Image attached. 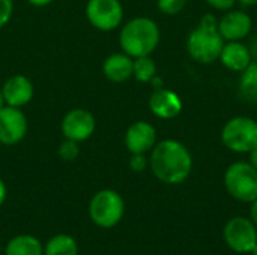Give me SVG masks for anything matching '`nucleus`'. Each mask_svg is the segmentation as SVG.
I'll use <instances>...</instances> for the list:
<instances>
[{
  "label": "nucleus",
  "mask_w": 257,
  "mask_h": 255,
  "mask_svg": "<svg viewBox=\"0 0 257 255\" xmlns=\"http://www.w3.org/2000/svg\"><path fill=\"white\" fill-rule=\"evenodd\" d=\"M149 167L160 182L179 185L184 183L193 171V156L184 143L167 138L158 141L151 150Z\"/></svg>",
  "instance_id": "obj_1"
},
{
  "label": "nucleus",
  "mask_w": 257,
  "mask_h": 255,
  "mask_svg": "<svg viewBox=\"0 0 257 255\" xmlns=\"http://www.w3.org/2000/svg\"><path fill=\"white\" fill-rule=\"evenodd\" d=\"M161 39L158 24L148 17H137L130 20L120 30L119 45L122 51L133 59L151 56Z\"/></svg>",
  "instance_id": "obj_2"
},
{
  "label": "nucleus",
  "mask_w": 257,
  "mask_h": 255,
  "mask_svg": "<svg viewBox=\"0 0 257 255\" xmlns=\"http://www.w3.org/2000/svg\"><path fill=\"white\" fill-rule=\"evenodd\" d=\"M229 195L241 203H251L257 198V170L247 161L232 162L223 176Z\"/></svg>",
  "instance_id": "obj_3"
},
{
  "label": "nucleus",
  "mask_w": 257,
  "mask_h": 255,
  "mask_svg": "<svg viewBox=\"0 0 257 255\" xmlns=\"http://www.w3.org/2000/svg\"><path fill=\"white\" fill-rule=\"evenodd\" d=\"M221 143L233 153H250L257 147V122L248 116L229 119L221 129Z\"/></svg>",
  "instance_id": "obj_4"
},
{
  "label": "nucleus",
  "mask_w": 257,
  "mask_h": 255,
  "mask_svg": "<svg viewBox=\"0 0 257 255\" xmlns=\"http://www.w3.org/2000/svg\"><path fill=\"white\" fill-rule=\"evenodd\" d=\"M125 213V201L122 195L113 189L98 191L89 203V216L99 228L116 227Z\"/></svg>",
  "instance_id": "obj_5"
},
{
  "label": "nucleus",
  "mask_w": 257,
  "mask_h": 255,
  "mask_svg": "<svg viewBox=\"0 0 257 255\" xmlns=\"http://www.w3.org/2000/svg\"><path fill=\"white\" fill-rule=\"evenodd\" d=\"M224 42L217 29L197 26L187 38V51L194 62L211 65L218 60Z\"/></svg>",
  "instance_id": "obj_6"
},
{
  "label": "nucleus",
  "mask_w": 257,
  "mask_h": 255,
  "mask_svg": "<svg viewBox=\"0 0 257 255\" xmlns=\"http://www.w3.org/2000/svg\"><path fill=\"white\" fill-rule=\"evenodd\" d=\"M226 245L238 254H250L257 245V227L250 218L235 216L223 228Z\"/></svg>",
  "instance_id": "obj_7"
},
{
  "label": "nucleus",
  "mask_w": 257,
  "mask_h": 255,
  "mask_svg": "<svg viewBox=\"0 0 257 255\" xmlns=\"http://www.w3.org/2000/svg\"><path fill=\"white\" fill-rule=\"evenodd\" d=\"M86 17L95 29L111 32L120 26L123 8L119 0H89L86 5Z\"/></svg>",
  "instance_id": "obj_8"
},
{
  "label": "nucleus",
  "mask_w": 257,
  "mask_h": 255,
  "mask_svg": "<svg viewBox=\"0 0 257 255\" xmlns=\"http://www.w3.org/2000/svg\"><path fill=\"white\" fill-rule=\"evenodd\" d=\"M96 128L95 116L84 108H74L68 111L62 120L60 129L65 138L81 143L92 137Z\"/></svg>",
  "instance_id": "obj_9"
},
{
  "label": "nucleus",
  "mask_w": 257,
  "mask_h": 255,
  "mask_svg": "<svg viewBox=\"0 0 257 255\" xmlns=\"http://www.w3.org/2000/svg\"><path fill=\"white\" fill-rule=\"evenodd\" d=\"M27 134V117L21 108L5 105L0 110V143L5 146L18 144Z\"/></svg>",
  "instance_id": "obj_10"
},
{
  "label": "nucleus",
  "mask_w": 257,
  "mask_h": 255,
  "mask_svg": "<svg viewBox=\"0 0 257 255\" xmlns=\"http://www.w3.org/2000/svg\"><path fill=\"white\" fill-rule=\"evenodd\" d=\"M253 29L251 17L239 9H230L218 20L217 30L221 38L227 41H244Z\"/></svg>",
  "instance_id": "obj_11"
},
{
  "label": "nucleus",
  "mask_w": 257,
  "mask_h": 255,
  "mask_svg": "<svg viewBox=\"0 0 257 255\" xmlns=\"http://www.w3.org/2000/svg\"><path fill=\"white\" fill-rule=\"evenodd\" d=\"M157 144V129L152 123L137 120L125 132V146L131 155H146Z\"/></svg>",
  "instance_id": "obj_12"
},
{
  "label": "nucleus",
  "mask_w": 257,
  "mask_h": 255,
  "mask_svg": "<svg viewBox=\"0 0 257 255\" xmlns=\"http://www.w3.org/2000/svg\"><path fill=\"white\" fill-rule=\"evenodd\" d=\"M149 108L155 117L163 120H172L182 113L184 102L176 92L161 87L151 95Z\"/></svg>",
  "instance_id": "obj_13"
},
{
  "label": "nucleus",
  "mask_w": 257,
  "mask_h": 255,
  "mask_svg": "<svg viewBox=\"0 0 257 255\" xmlns=\"http://www.w3.org/2000/svg\"><path fill=\"white\" fill-rule=\"evenodd\" d=\"M218 60L226 69L241 74L251 65L253 53L242 41H227L223 45Z\"/></svg>",
  "instance_id": "obj_14"
},
{
  "label": "nucleus",
  "mask_w": 257,
  "mask_h": 255,
  "mask_svg": "<svg viewBox=\"0 0 257 255\" xmlns=\"http://www.w3.org/2000/svg\"><path fill=\"white\" fill-rule=\"evenodd\" d=\"M2 93L6 105L21 108L32 101L35 95V89L27 77L18 74V75H12L5 81V84L2 86Z\"/></svg>",
  "instance_id": "obj_15"
},
{
  "label": "nucleus",
  "mask_w": 257,
  "mask_h": 255,
  "mask_svg": "<svg viewBox=\"0 0 257 255\" xmlns=\"http://www.w3.org/2000/svg\"><path fill=\"white\" fill-rule=\"evenodd\" d=\"M133 63L134 59L128 54L114 53L108 56L102 63V72L107 80L113 83H123L133 77Z\"/></svg>",
  "instance_id": "obj_16"
},
{
  "label": "nucleus",
  "mask_w": 257,
  "mask_h": 255,
  "mask_svg": "<svg viewBox=\"0 0 257 255\" xmlns=\"http://www.w3.org/2000/svg\"><path fill=\"white\" fill-rule=\"evenodd\" d=\"M5 255H44V246L32 234H18L8 242Z\"/></svg>",
  "instance_id": "obj_17"
},
{
  "label": "nucleus",
  "mask_w": 257,
  "mask_h": 255,
  "mask_svg": "<svg viewBox=\"0 0 257 255\" xmlns=\"http://www.w3.org/2000/svg\"><path fill=\"white\" fill-rule=\"evenodd\" d=\"M44 255H78V245L69 234H56L45 243Z\"/></svg>",
  "instance_id": "obj_18"
},
{
  "label": "nucleus",
  "mask_w": 257,
  "mask_h": 255,
  "mask_svg": "<svg viewBox=\"0 0 257 255\" xmlns=\"http://www.w3.org/2000/svg\"><path fill=\"white\" fill-rule=\"evenodd\" d=\"M239 93L247 102L257 104V62H251V65L241 72Z\"/></svg>",
  "instance_id": "obj_19"
},
{
  "label": "nucleus",
  "mask_w": 257,
  "mask_h": 255,
  "mask_svg": "<svg viewBox=\"0 0 257 255\" xmlns=\"http://www.w3.org/2000/svg\"><path fill=\"white\" fill-rule=\"evenodd\" d=\"M157 65L151 56H143L134 59L133 63V77L139 83H151L157 77Z\"/></svg>",
  "instance_id": "obj_20"
},
{
  "label": "nucleus",
  "mask_w": 257,
  "mask_h": 255,
  "mask_svg": "<svg viewBox=\"0 0 257 255\" xmlns=\"http://www.w3.org/2000/svg\"><path fill=\"white\" fill-rule=\"evenodd\" d=\"M187 2L188 0H157V6H158L160 12L172 17V15L181 14L185 9Z\"/></svg>",
  "instance_id": "obj_21"
},
{
  "label": "nucleus",
  "mask_w": 257,
  "mask_h": 255,
  "mask_svg": "<svg viewBox=\"0 0 257 255\" xmlns=\"http://www.w3.org/2000/svg\"><path fill=\"white\" fill-rule=\"evenodd\" d=\"M78 153H80V149H78L77 141L65 138V141L60 143V146H59V156L63 161H74V159H77Z\"/></svg>",
  "instance_id": "obj_22"
},
{
  "label": "nucleus",
  "mask_w": 257,
  "mask_h": 255,
  "mask_svg": "<svg viewBox=\"0 0 257 255\" xmlns=\"http://www.w3.org/2000/svg\"><path fill=\"white\" fill-rule=\"evenodd\" d=\"M14 14V0H0V29L5 27Z\"/></svg>",
  "instance_id": "obj_23"
},
{
  "label": "nucleus",
  "mask_w": 257,
  "mask_h": 255,
  "mask_svg": "<svg viewBox=\"0 0 257 255\" xmlns=\"http://www.w3.org/2000/svg\"><path fill=\"white\" fill-rule=\"evenodd\" d=\"M149 165V159L146 158V155H131V159H130V168L136 173H142L146 170V167Z\"/></svg>",
  "instance_id": "obj_24"
},
{
  "label": "nucleus",
  "mask_w": 257,
  "mask_h": 255,
  "mask_svg": "<svg viewBox=\"0 0 257 255\" xmlns=\"http://www.w3.org/2000/svg\"><path fill=\"white\" fill-rule=\"evenodd\" d=\"M238 0H206V3L215 9V11H221V12H226V11H230L235 8V3Z\"/></svg>",
  "instance_id": "obj_25"
},
{
  "label": "nucleus",
  "mask_w": 257,
  "mask_h": 255,
  "mask_svg": "<svg viewBox=\"0 0 257 255\" xmlns=\"http://www.w3.org/2000/svg\"><path fill=\"white\" fill-rule=\"evenodd\" d=\"M199 26L209 27V29H217V26H218V18H217L214 14H205V15L200 18Z\"/></svg>",
  "instance_id": "obj_26"
},
{
  "label": "nucleus",
  "mask_w": 257,
  "mask_h": 255,
  "mask_svg": "<svg viewBox=\"0 0 257 255\" xmlns=\"http://www.w3.org/2000/svg\"><path fill=\"white\" fill-rule=\"evenodd\" d=\"M250 204H251V207H250V219L257 227V198L254 201H251Z\"/></svg>",
  "instance_id": "obj_27"
},
{
  "label": "nucleus",
  "mask_w": 257,
  "mask_h": 255,
  "mask_svg": "<svg viewBox=\"0 0 257 255\" xmlns=\"http://www.w3.org/2000/svg\"><path fill=\"white\" fill-rule=\"evenodd\" d=\"M248 162L251 164V167L257 170V147H254L250 153H248Z\"/></svg>",
  "instance_id": "obj_28"
},
{
  "label": "nucleus",
  "mask_w": 257,
  "mask_h": 255,
  "mask_svg": "<svg viewBox=\"0 0 257 255\" xmlns=\"http://www.w3.org/2000/svg\"><path fill=\"white\" fill-rule=\"evenodd\" d=\"M6 195H8V191H6V185H5V182L0 179V206L5 203V200H6Z\"/></svg>",
  "instance_id": "obj_29"
},
{
  "label": "nucleus",
  "mask_w": 257,
  "mask_h": 255,
  "mask_svg": "<svg viewBox=\"0 0 257 255\" xmlns=\"http://www.w3.org/2000/svg\"><path fill=\"white\" fill-rule=\"evenodd\" d=\"M32 6H36V8H42V6H47L50 5L53 0H27Z\"/></svg>",
  "instance_id": "obj_30"
},
{
  "label": "nucleus",
  "mask_w": 257,
  "mask_h": 255,
  "mask_svg": "<svg viewBox=\"0 0 257 255\" xmlns=\"http://www.w3.org/2000/svg\"><path fill=\"white\" fill-rule=\"evenodd\" d=\"M244 6H257V0H238Z\"/></svg>",
  "instance_id": "obj_31"
},
{
  "label": "nucleus",
  "mask_w": 257,
  "mask_h": 255,
  "mask_svg": "<svg viewBox=\"0 0 257 255\" xmlns=\"http://www.w3.org/2000/svg\"><path fill=\"white\" fill-rule=\"evenodd\" d=\"M5 105H6V102H5V98H3V93H2V89H0V110H2Z\"/></svg>",
  "instance_id": "obj_32"
},
{
  "label": "nucleus",
  "mask_w": 257,
  "mask_h": 255,
  "mask_svg": "<svg viewBox=\"0 0 257 255\" xmlns=\"http://www.w3.org/2000/svg\"><path fill=\"white\" fill-rule=\"evenodd\" d=\"M250 254H251V255H257V245H256V246H254V248H253V249H251V252H250Z\"/></svg>",
  "instance_id": "obj_33"
},
{
  "label": "nucleus",
  "mask_w": 257,
  "mask_h": 255,
  "mask_svg": "<svg viewBox=\"0 0 257 255\" xmlns=\"http://www.w3.org/2000/svg\"><path fill=\"white\" fill-rule=\"evenodd\" d=\"M0 254H2V243H0Z\"/></svg>",
  "instance_id": "obj_34"
}]
</instances>
